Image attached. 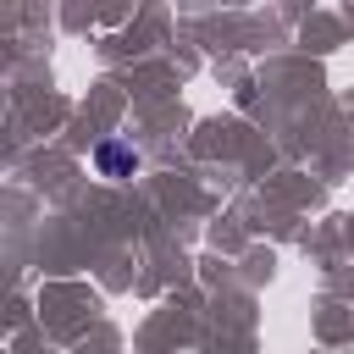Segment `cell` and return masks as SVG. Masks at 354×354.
<instances>
[{
    "mask_svg": "<svg viewBox=\"0 0 354 354\" xmlns=\"http://www.w3.org/2000/svg\"><path fill=\"white\" fill-rule=\"evenodd\" d=\"M94 160H100V171H105V177H127V171L138 166V155H133L127 144H100V149H94Z\"/></svg>",
    "mask_w": 354,
    "mask_h": 354,
    "instance_id": "1",
    "label": "cell"
}]
</instances>
